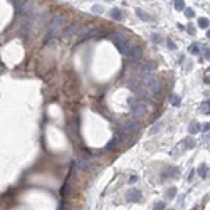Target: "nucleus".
I'll use <instances>...</instances> for the list:
<instances>
[{
  "label": "nucleus",
  "mask_w": 210,
  "mask_h": 210,
  "mask_svg": "<svg viewBox=\"0 0 210 210\" xmlns=\"http://www.w3.org/2000/svg\"><path fill=\"white\" fill-rule=\"evenodd\" d=\"M172 104H173V106H180V104H182V98L177 96V94H173V96H172Z\"/></svg>",
  "instance_id": "nucleus-16"
},
{
  "label": "nucleus",
  "mask_w": 210,
  "mask_h": 210,
  "mask_svg": "<svg viewBox=\"0 0 210 210\" xmlns=\"http://www.w3.org/2000/svg\"><path fill=\"white\" fill-rule=\"evenodd\" d=\"M109 2H111V0H109Z\"/></svg>",
  "instance_id": "nucleus-34"
},
{
  "label": "nucleus",
  "mask_w": 210,
  "mask_h": 210,
  "mask_svg": "<svg viewBox=\"0 0 210 210\" xmlns=\"http://www.w3.org/2000/svg\"><path fill=\"white\" fill-rule=\"evenodd\" d=\"M205 83H207V84H210V76H207V77H205Z\"/></svg>",
  "instance_id": "nucleus-31"
},
{
  "label": "nucleus",
  "mask_w": 210,
  "mask_h": 210,
  "mask_svg": "<svg viewBox=\"0 0 210 210\" xmlns=\"http://www.w3.org/2000/svg\"><path fill=\"white\" fill-rule=\"evenodd\" d=\"M185 15H187V17H188V19H192V17H193L195 15V12H193V9H185Z\"/></svg>",
  "instance_id": "nucleus-21"
},
{
  "label": "nucleus",
  "mask_w": 210,
  "mask_h": 210,
  "mask_svg": "<svg viewBox=\"0 0 210 210\" xmlns=\"http://www.w3.org/2000/svg\"><path fill=\"white\" fill-rule=\"evenodd\" d=\"M202 131H210V123H205V125H202Z\"/></svg>",
  "instance_id": "nucleus-28"
},
{
  "label": "nucleus",
  "mask_w": 210,
  "mask_h": 210,
  "mask_svg": "<svg viewBox=\"0 0 210 210\" xmlns=\"http://www.w3.org/2000/svg\"><path fill=\"white\" fill-rule=\"evenodd\" d=\"M177 177H180L178 167H170V168H168V172H165V173H163V178H165V180H168V178H177Z\"/></svg>",
  "instance_id": "nucleus-5"
},
{
  "label": "nucleus",
  "mask_w": 210,
  "mask_h": 210,
  "mask_svg": "<svg viewBox=\"0 0 210 210\" xmlns=\"http://www.w3.org/2000/svg\"><path fill=\"white\" fill-rule=\"evenodd\" d=\"M193 175H195V172H190V175H188V182H192V180H193Z\"/></svg>",
  "instance_id": "nucleus-30"
},
{
  "label": "nucleus",
  "mask_w": 210,
  "mask_h": 210,
  "mask_svg": "<svg viewBox=\"0 0 210 210\" xmlns=\"http://www.w3.org/2000/svg\"><path fill=\"white\" fill-rule=\"evenodd\" d=\"M207 37H209V39H210V29H209V30H207Z\"/></svg>",
  "instance_id": "nucleus-32"
},
{
  "label": "nucleus",
  "mask_w": 210,
  "mask_h": 210,
  "mask_svg": "<svg viewBox=\"0 0 210 210\" xmlns=\"http://www.w3.org/2000/svg\"><path fill=\"white\" fill-rule=\"evenodd\" d=\"M109 15H111V19H114V20H123V12H121L118 7L111 9V10H109Z\"/></svg>",
  "instance_id": "nucleus-7"
},
{
  "label": "nucleus",
  "mask_w": 210,
  "mask_h": 210,
  "mask_svg": "<svg viewBox=\"0 0 210 210\" xmlns=\"http://www.w3.org/2000/svg\"><path fill=\"white\" fill-rule=\"evenodd\" d=\"M207 71H209V72H210V67H209V69H207Z\"/></svg>",
  "instance_id": "nucleus-33"
},
{
  "label": "nucleus",
  "mask_w": 210,
  "mask_h": 210,
  "mask_svg": "<svg viewBox=\"0 0 210 210\" xmlns=\"http://www.w3.org/2000/svg\"><path fill=\"white\" fill-rule=\"evenodd\" d=\"M151 42H155V44H161V42H163V37L158 35V34H151Z\"/></svg>",
  "instance_id": "nucleus-18"
},
{
  "label": "nucleus",
  "mask_w": 210,
  "mask_h": 210,
  "mask_svg": "<svg viewBox=\"0 0 210 210\" xmlns=\"http://www.w3.org/2000/svg\"><path fill=\"white\" fill-rule=\"evenodd\" d=\"M136 15H138V19H141L143 22L151 20V17H150V14H146V12L143 10V9H136Z\"/></svg>",
  "instance_id": "nucleus-9"
},
{
  "label": "nucleus",
  "mask_w": 210,
  "mask_h": 210,
  "mask_svg": "<svg viewBox=\"0 0 210 210\" xmlns=\"http://www.w3.org/2000/svg\"><path fill=\"white\" fill-rule=\"evenodd\" d=\"M203 57L205 59H210V47H205L203 49Z\"/></svg>",
  "instance_id": "nucleus-25"
},
{
  "label": "nucleus",
  "mask_w": 210,
  "mask_h": 210,
  "mask_svg": "<svg viewBox=\"0 0 210 210\" xmlns=\"http://www.w3.org/2000/svg\"><path fill=\"white\" fill-rule=\"evenodd\" d=\"M175 193H177V188H170V190H168V197H170V198H173Z\"/></svg>",
  "instance_id": "nucleus-26"
},
{
  "label": "nucleus",
  "mask_w": 210,
  "mask_h": 210,
  "mask_svg": "<svg viewBox=\"0 0 210 210\" xmlns=\"http://www.w3.org/2000/svg\"><path fill=\"white\" fill-rule=\"evenodd\" d=\"M125 57L128 59V61H133V62H140L141 61V49L138 47V46H126L125 47Z\"/></svg>",
  "instance_id": "nucleus-2"
},
{
  "label": "nucleus",
  "mask_w": 210,
  "mask_h": 210,
  "mask_svg": "<svg viewBox=\"0 0 210 210\" xmlns=\"http://www.w3.org/2000/svg\"><path fill=\"white\" fill-rule=\"evenodd\" d=\"M161 126H163V123H156V125H155V128H151V130H150V133H156V131H160V130H161Z\"/></svg>",
  "instance_id": "nucleus-20"
},
{
  "label": "nucleus",
  "mask_w": 210,
  "mask_h": 210,
  "mask_svg": "<svg viewBox=\"0 0 210 210\" xmlns=\"http://www.w3.org/2000/svg\"><path fill=\"white\" fill-rule=\"evenodd\" d=\"M202 111H203V114H210V101H205L202 104Z\"/></svg>",
  "instance_id": "nucleus-17"
},
{
  "label": "nucleus",
  "mask_w": 210,
  "mask_h": 210,
  "mask_svg": "<svg viewBox=\"0 0 210 210\" xmlns=\"http://www.w3.org/2000/svg\"><path fill=\"white\" fill-rule=\"evenodd\" d=\"M188 52L193 54V56H197V54H200V44L198 42H195V44H192L188 47Z\"/></svg>",
  "instance_id": "nucleus-10"
},
{
  "label": "nucleus",
  "mask_w": 210,
  "mask_h": 210,
  "mask_svg": "<svg viewBox=\"0 0 210 210\" xmlns=\"http://www.w3.org/2000/svg\"><path fill=\"white\" fill-rule=\"evenodd\" d=\"M209 25H210L209 19H205V17H200V19H198V27H200V29H207Z\"/></svg>",
  "instance_id": "nucleus-13"
},
{
  "label": "nucleus",
  "mask_w": 210,
  "mask_h": 210,
  "mask_svg": "<svg viewBox=\"0 0 210 210\" xmlns=\"http://www.w3.org/2000/svg\"><path fill=\"white\" fill-rule=\"evenodd\" d=\"M197 173H198L200 178H207V177H210V168L205 167V165H202V167L197 170Z\"/></svg>",
  "instance_id": "nucleus-8"
},
{
  "label": "nucleus",
  "mask_w": 210,
  "mask_h": 210,
  "mask_svg": "<svg viewBox=\"0 0 210 210\" xmlns=\"http://www.w3.org/2000/svg\"><path fill=\"white\" fill-rule=\"evenodd\" d=\"M128 182H130V183H136V182H138V177H136V175H131Z\"/></svg>",
  "instance_id": "nucleus-27"
},
{
  "label": "nucleus",
  "mask_w": 210,
  "mask_h": 210,
  "mask_svg": "<svg viewBox=\"0 0 210 210\" xmlns=\"http://www.w3.org/2000/svg\"><path fill=\"white\" fill-rule=\"evenodd\" d=\"M138 130H140V121H136V119L128 121L123 126V131L125 133H133V131H138Z\"/></svg>",
  "instance_id": "nucleus-4"
},
{
  "label": "nucleus",
  "mask_w": 210,
  "mask_h": 210,
  "mask_svg": "<svg viewBox=\"0 0 210 210\" xmlns=\"http://www.w3.org/2000/svg\"><path fill=\"white\" fill-rule=\"evenodd\" d=\"M143 195L140 190H130L128 193H126V202H130V203H138V202H141Z\"/></svg>",
  "instance_id": "nucleus-3"
},
{
  "label": "nucleus",
  "mask_w": 210,
  "mask_h": 210,
  "mask_svg": "<svg viewBox=\"0 0 210 210\" xmlns=\"http://www.w3.org/2000/svg\"><path fill=\"white\" fill-rule=\"evenodd\" d=\"M165 207H167V205H165V202H156V203H155V207H153V209H156V210H161V209H165Z\"/></svg>",
  "instance_id": "nucleus-22"
},
{
  "label": "nucleus",
  "mask_w": 210,
  "mask_h": 210,
  "mask_svg": "<svg viewBox=\"0 0 210 210\" xmlns=\"http://www.w3.org/2000/svg\"><path fill=\"white\" fill-rule=\"evenodd\" d=\"M187 32H188L190 35H195V27L193 25H187Z\"/></svg>",
  "instance_id": "nucleus-24"
},
{
  "label": "nucleus",
  "mask_w": 210,
  "mask_h": 210,
  "mask_svg": "<svg viewBox=\"0 0 210 210\" xmlns=\"http://www.w3.org/2000/svg\"><path fill=\"white\" fill-rule=\"evenodd\" d=\"M195 145H197V143H195L193 138H187V140L183 141V148H185V150H190V148H193Z\"/></svg>",
  "instance_id": "nucleus-11"
},
{
  "label": "nucleus",
  "mask_w": 210,
  "mask_h": 210,
  "mask_svg": "<svg viewBox=\"0 0 210 210\" xmlns=\"http://www.w3.org/2000/svg\"><path fill=\"white\" fill-rule=\"evenodd\" d=\"M93 12H98V14H101V12H103V7L94 5V7H93Z\"/></svg>",
  "instance_id": "nucleus-29"
},
{
  "label": "nucleus",
  "mask_w": 210,
  "mask_h": 210,
  "mask_svg": "<svg viewBox=\"0 0 210 210\" xmlns=\"http://www.w3.org/2000/svg\"><path fill=\"white\" fill-rule=\"evenodd\" d=\"M141 83L145 84V88L151 89L155 94H158V93H160V83H158V79L155 77V76H151L150 72H145L141 76Z\"/></svg>",
  "instance_id": "nucleus-1"
},
{
  "label": "nucleus",
  "mask_w": 210,
  "mask_h": 210,
  "mask_svg": "<svg viewBox=\"0 0 210 210\" xmlns=\"http://www.w3.org/2000/svg\"><path fill=\"white\" fill-rule=\"evenodd\" d=\"M200 130H202V128H198V123H190V126H188V131L192 133V135H195V133H198Z\"/></svg>",
  "instance_id": "nucleus-12"
},
{
  "label": "nucleus",
  "mask_w": 210,
  "mask_h": 210,
  "mask_svg": "<svg viewBox=\"0 0 210 210\" xmlns=\"http://www.w3.org/2000/svg\"><path fill=\"white\" fill-rule=\"evenodd\" d=\"M153 69H155V62H151V61H148L145 66H143V72H151Z\"/></svg>",
  "instance_id": "nucleus-14"
},
{
  "label": "nucleus",
  "mask_w": 210,
  "mask_h": 210,
  "mask_svg": "<svg viewBox=\"0 0 210 210\" xmlns=\"http://www.w3.org/2000/svg\"><path fill=\"white\" fill-rule=\"evenodd\" d=\"M167 44H168V49H177V46H175V42L172 39H167Z\"/></svg>",
  "instance_id": "nucleus-23"
},
{
  "label": "nucleus",
  "mask_w": 210,
  "mask_h": 210,
  "mask_svg": "<svg viewBox=\"0 0 210 210\" xmlns=\"http://www.w3.org/2000/svg\"><path fill=\"white\" fill-rule=\"evenodd\" d=\"M173 4H175V9H177V10H185V2L183 0H175Z\"/></svg>",
  "instance_id": "nucleus-15"
},
{
  "label": "nucleus",
  "mask_w": 210,
  "mask_h": 210,
  "mask_svg": "<svg viewBox=\"0 0 210 210\" xmlns=\"http://www.w3.org/2000/svg\"><path fill=\"white\" fill-rule=\"evenodd\" d=\"M76 29H77V25H76V24H72L71 27H67V29H66V35H71V34H74V30H76Z\"/></svg>",
  "instance_id": "nucleus-19"
},
{
  "label": "nucleus",
  "mask_w": 210,
  "mask_h": 210,
  "mask_svg": "<svg viewBox=\"0 0 210 210\" xmlns=\"http://www.w3.org/2000/svg\"><path fill=\"white\" fill-rule=\"evenodd\" d=\"M121 138H123V135H119V133H118V135H114V138H113V140H111V141L106 145L104 150H114V148L118 146V143L121 141Z\"/></svg>",
  "instance_id": "nucleus-6"
}]
</instances>
